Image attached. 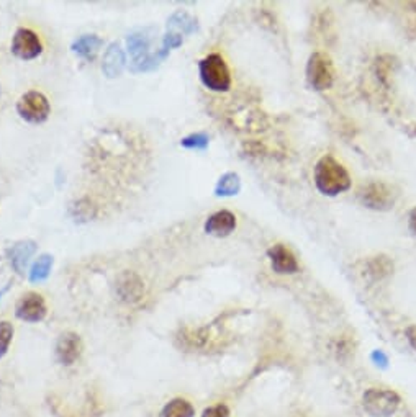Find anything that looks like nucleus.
I'll use <instances>...</instances> for the list:
<instances>
[{
    "label": "nucleus",
    "mask_w": 416,
    "mask_h": 417,
    "mask_svg": "<svg viewBox=\"0 0 416 417\" xmlns=\"http://www.w3.org/2000/svg\"><path fill=\"white\" fill-rule=\"evenodd\" d=\"M315 184L323 195L334 197L351 187L348 171L331 156H323L315 167Z\"/></svg>",
    "instance_id": "1"
},
{
    "label": "nucleus",
    "mask_w": 416,
    "mask_h": 417,
    "mask_svg": "<svg viewBox=\"0 0 416 417\" xmlns=\"http://www.w3.org/2000/svg\"><path fill=\"white\" fill-rule=\"evenodd\" d=\"M200 81L214 92H228L231 87V74L225 59L220 55H208L198 64Z\"/></svg>",
    "instance_id": "2"
},
{
    "label": "nucleus",
    "mask_w": 416,
    "mask_h": 417,
    "mask_svg": "<svg viewBox=\"0 0 416 417\" xmlns=\"http://www.w3.org/2000/svg\"><path fill=\"white\" fill-rule=\"evenodd\" d=\"M401 399L395 391L384 388H370L364 393L362 405L369 416L372 417H390L400 407Z\"/></svg>",
    "instance_id": "3"
},
{
    "label": "nucleus",
    "mask_w": 416,
    "mask_h": 417,
    "mask_svg": "<svg viewBox=\"0 0 416 417\" xmlns=\"http://www.w3.org/2000/svg\"><path fill=\"white\" fill-rule=\"evenodd\" d=\"M17 112L25 122L39 125L44 123L51 113V105L41 92L30 90L20 97L19 104H17Z\"/></svg>",
    "instance_id": "4"
},
{
    "label": "nucleus",
    "mask_w": 416,
    "mask_h": 417,
    "mask_svg": "<svg viewBox=\"0 0 416 417\" xmlns=\"http://www.w3.org/2000/svg\"><path fill=\"white\" fill-rule=\"evenodd\" d=\"M308 84L315 90H326L334 82V68L331 59L323 52H313L307 64Z\"/></svg>",
    "instance_id": "5"
},
{
    "label": "nucleus",
    "mask_w": 416,
    "mask_h": 417,
    "mask_svg": "<svg viewBox=\"0 0 416 417\" xmlns=\"http://www.w3.org/2000/svg\"><path fill=\"white\" fill-rule=\"evenodd\" d=\"M359 198L370 210L387 211L395 203V192L390 185L384 184V182H370L366 187H362Z\"/></svg>",
    "instance_id": "6"
},
{
    "label": "nucleus",
    "mask_w": 416,
    "mask_h": 417,
    "mask_svg": "<svg viewBox=\"0 0 416 417\" xmlns=\"http://www.w3.org/2000/svg\"><path fill=\"white\" fill-rule=\"evenodd\" d=\"M12 52L19 59L32 61L43 52V44L38 35L30 28H19L12 39Z\"/></svg>",
    "instance_id": "7"
},
{
    "label": "nucleus",
    "mask_w": 416,
    "mask_h": 417,
    "mask_svg": "<svg viewBox=\"0 0 416 417\" xmlns=\"http://www.w3.org/2000/svg\"><path fill=\"white\" fill-rule=\"evenodd\" d=\"M48 308L44 303V298L41 295L35 291L25 293L23 296L19 300L15 308L17 318L21 319L25 322H39L46 318Z\"/></svg>",
    "instance_id": "8"
},
{
    "label": "nucleus",
    "mask_w": 416,
    "mask_h": 417,
    "mask_svg": "<svg viewBox=\"0 0 416 417\" xmlns=\"http://www.w3.org/2000/svg\"><path fill=\"white\" fill-rule=\"evenodd\" d=\"M269 259H271V265L274 272L281 275H290L299 272V262L289 247H285L284 244H276L271 249L267 251Z\"/></svg>",
    "instance_id": "9"
},
{
    "label": "nucleus",
    "mask_w": 416,
    "mask_h": 417,
    "mask_svg": "<svg viewBox=\"0 0 416 417\" xmlns=\"http://www.w3.org/2000/svg\"><path fill=\"white\" fill-rule=\"evenodd\" d=\"M117 293L125 303H136L141 300L144 293V287L141 278L133 272H123L117 278Z\"/></svg>",
    "instance_id": "10"
},
{
    "label": "nucleus",
    "mask_w": 416,
    "mask_h": 417,
    "mask_svg": "<svg viewBox=\"0 0 416 417\" xmlns=\"http://www.w3.org/2000/svg\"><path fill=\"white\" fill-rule=\"evenodd\" d=\"M82 344L77 334L74 332H66L59 337L56 344V357L63 365H73L81 357Z\"/></svg>",
    "instance_id": "11"
},
{
    "label": "nucleus",
    "mask_w": 416,
    "mask_h": 417,
    "mask_svg": "<svg viewBox=\"0 0 416 417\" xmlns=\"http://www.w3.org/2000/svg\"><path fill=\"white\" fill-rule=\"evenodd\" d=\"M234 229H236V216L228 210L216 211L205 221V233L210 236L227 237Z\"/></svg>",
    "instance_id": "12"
},
{
    "label": "nucleus",
    "mask_w": 416,
    "mask_h": 417,
    "mask_svg": "<svg viewBox=\"0 0 416 417\" xmlns=\"http://www.w3.org/2000/svg\"><path fill=\"white\" fill-rule=\"evenodd\" d=\"M37 252V242L35 241H20L13 244L10 249L7 251L10 265L15 269V272L23 273L26 265H28L30 257Z\"/></svg>",
    "instance_id": "13"
},
{
    "label": "nucleus",
    "mask_w": 416,
    "mask_h": 417,
    "mask_svg": "<svg viewBox=\"0 0 416 417\" xmlns=\"http://www.w3.org/2000/svg\"><path fill=\"white\" fill-rule=\"evenodd\" d=\"M125 63H126L125 52H123L122 46L118 43H112L104 55L102 70H104V74L110 79L118 77V75L122 74L123 68H125Z\"/></svg>",
    "instance_id": "14"
},
{
    "label": "nucleus",
    "mask_w": 416,
    "mask_h": 417,
    "mask_svg": "<svg viewBox=\"0 0 416 417\" xmlns=\"http://www.w3.org/2000/svg\"><path fill=\"white\" fill-rule=\"evenodd\" d=\"M102 44H104V41L97 35H82V37H79L73 43L70 50H73L74 55L82 57V59L94 61L95 56L99 55Z\"/></svg>",
    "instance_id": "15"
},
{
    "label": "nucleus",
    "mask_w": 416,
    "mask_h": 417,
    "mask_svg": "<svg viewBox=\"0 0 416 417\" xmlns=\"http://www.w3.org/2000/svg\"><path fill=\"white\" fill-rule=\"evenodd\" d=\"M149 32L151 30H140V32H135L126 37V48L133 61L148 55L149 44H151V35H149Z\"/></svg>",
    "instance_id": "16"
},
{
    "label": "nucleus",
    "mask_w": 416,
    "mask_h": 417,
    "mask_svg": "<svg viewBox=\"0 0 416 417\" xmlns=\"http://www.w3.org/2000/svg\"><path fill=\"white\" fill-rule=\"evenodd\" d=\"M167 56H169V50H166V48H161L156 52H148V55L140 57V59L133 61L130 70L131 72H148V70L156 69Z\"/></svg>",
    "instance_id": "17"
},
{
    "label": "nucleus",
    "mask_w": 416,
    "mask_h": 417,
    "mask_svg": "<svg viewBox=\"0 0 416 417\" xmlns=\"http://www.w3.org/2000/svg\"><path fill=\"white\" fill-rule=\"evenodd\" d=\"M53 255L50 254H43L39 255L37 260H35V264L32 265V269H30L28 278L32 283H39L44 282L48 277H50L51 269H53Z\"/></svg>",
    "instance_id": "18"
},
{
    "label": "nucleus",
    "mask_w": 416,
    "mask_h": 417,
    "mask_svg": "<svg viewBox=\"0 0 416 417\" xmlns=\"http://www.w3.org/2000/svg\"><path fill=\"white\" fill-rule=\"evenodd\" d=\"M196 409L190 405L187 399L176 398L171 403H167L164 409L161 411V417H193Z\"/></svg>",
    "instance_id": "19"
},
{
    "label": "nucleus",
    "mask_w": 416,
    "mask_h": 417,
    "mask_svg": "<svg viewBox=\"0 0 416 417\" xmlns=\"http://www.w3.org/2000/svg\"><path fill=\"white\" fill-rule=\"evenodd\" d=\"M241 188V180L238 174L234 172H228V174L221 175L218 184L215 187V193L218 197H231V195H236Z\"/></svg>",
    "instance_id": "20"
},
{
    "label": "nucleus",
    "mask_w": 416,
    "mask_h": 417,
    "mask_svg": "<svg viewBox=\"0 0 416 417\" xmlns=\"http://www.w3.org/2000/svg\"><path fill=\"white\" fill-rule=\"evenodd\" d=\"M177 28V30H182L184 33H192L193 30L197 28L196 20L192 19V17L187 15L185 12H177L174 15L171 17L169 21H167V28Z\"/></svg>",
    "instance_id": "21"
},
{
    "label": "nucleus",
    "mask_w": 416,
    "mask_h": 417,
    "mask_svg": "<svg viewBox=\"0 0 416 417\" xmlns=\"http://www.w3.org/2000/svg\"><path fill=\"white\" fill-rule=\"evenodd\" d=\"M393 265L392 262L387 259V257H374L372 260L369 262V273L372 275L374 278H382L385 275H388L392 272Z\"/></svg>",
    "instance_id": "22"
},
{
    "label": "nucleus",
    "mask_w": 416,
    "mask_h": 417,
    "mask_svg": "<svg viewBox=\"0 0 416 417\" xmlns=\"http://www.w3.org/2000/svg\"><path fill=\"white\" fill-rule=\"evenodd\" d=\"M180 146L185 149H205L208 146V136L205 133H193V135L185 136L180 141Z\"/></svg>",
    "instance_id": "23"
},
{
    "label": "nucleus",
    "mask_w": 416,
    "mask_h": 417,
    "mask_svg": "<svg viewBox=\"0 0 416 417\" xmlns=\"http://www.w3.org/2000/svg\"><path fill=\"white\" fill-rule=\"evenodd\" d=\"M13 339V326L10 322L2 321L0 322V358L8 352Z\"/></svg>",
    "instance_id": "24"
},
{
    "label": "nucleus",
    "mask_w": 416,
    "mask_h": 417,
    "mask_svg": "<svg viewBox=\"0 0 416 417\" xmlns=\"http://www.w3.org/2000/svg\"><path fill=\"white\" fill-rule=\"evenodd\" d=\"M392 59L388 56H382L375 61V72H377V77L380 79V82L387 86V79L388 74H390V64Z\"/></svg>",
    "instance_id": "25"
},
{
    "label": "nucleus",
    "mask_w": 416,
    "mask_h": 417,
    "mask_svg": "<svg viewBox=\"0 0 416 417\" xmlns=\"http://www.w3.org/2000/svg\"><path fill=\"white\" fill-rule=\"evenodd\" d=\"M202 417H231V414H229L228 406L216 405V406L207 407V409L203 411Z\"/></svg>",
    "instance_id": "26"
},
{
    "label": "nucleus",
    "mask_w": 416,
    "mask_h": 417,
    "mask_svg": "<svg viewBox=\"0 0 416 417\" xmlns=\"http://www.w3.org/2000/svg\"><path fill=\"white\" fill-rule=\"evenodd\" d=\"M182 37H180L179 33H167L164 39H162V48H166V50H174V48H179L180 44H182Z\"/></svg>",
    "instance_id": "27"
},
{
    "label": "nucleus",
    "mask_w": 416,
    "mask_h": 417,
    "mask_svg": "<svg viewBox=\"0 0 416 417\" xmlns=\"http://www.w3.org/2000/svg\"><path fill=\"white\" fill-rule=\"evenodd\" d=\"M406 334V340H408V344L411 345V349L416 350V326H410L408 329L405 331Z\"/></svg>",
    "instance_id": "28"
},
{
    "label": "nucleus",
    "mask_w": 416,
    "mask_h": 417,
    "mask_svg": "<svg viewBox=\"0 0 416 417\" xmlns=\"http://www.w3.org/2000/svg\"><path fill=\"white\" fill-rule=\"evenodd\" d=\"M410 228L416 234V208L411 211V215H410Z\"/></svg>",
    "instance_id": "29"
}]
</instances>
